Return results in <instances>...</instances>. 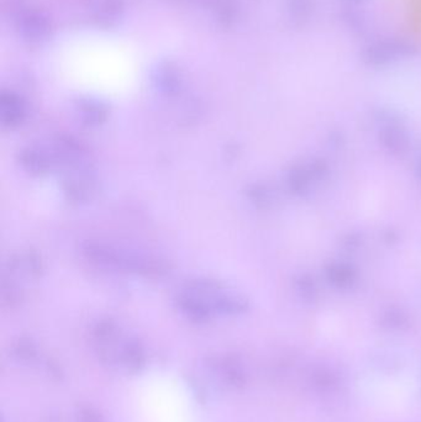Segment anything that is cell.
<instances>
[{"mask_svg":"<svg viewBox=\"0 0 421 422\" xmlns=\"http://www.w3.org/2000/svg\"><path fill=\"white\" fill-rule=\"evenodd\" d=\"M419 384V377L410 369H372L361 377L358 391L372 406L398 409L417 396Z\"/></svg>","mask_w":421,"mask_h":422,"instance_id":"cell-1","label":"cell"},{"mask_svg":"<svg viewBox=\"0 0 421 422\" xmlns=\"http://www.w3.org/2000/svg\"><path fill=\"white\" fill-rule=\"evenodd\" d=\"M82 252L95 264L120 272L146 278L164 277L169 273V266L159 258L136 254L104 242L88 241L83 244Z\"/></svg>","mask_w":421,"mask_h":422,"instance_id":"cell-2","label":"cell"},{"mask_svg":"<svg viewBox=\"0 0 421 422\" xmlns=\"http://www.w3.org/2000/svg\"><path fill=\"white\" fill-rule=\"evenodd\" d=\"M43 272V263L38 254L21 252L10 258L3 279L11 283H16L20 279H38Z\"/></svg>","mask_w":421,"mask_h":422,"instance_id":"cell-3","label":"cell"},{"mask_svg":"<svg viewBox=\"0 0 421 422\" xmlns=\"http://www.w3.org/2000/svg\"><path fill=\"white\" fill-rule=\"evenodd\" d=\"M20 164L23 168L33 175H45L56 168L50 147L43 146H28L19 153Z\"/></svg>","mask_w":421,"mask_h":422,"instance_id":"cell-4","label":"cell"},{"mask_svg":"<svg viewBox=\"0 0 421 422\" xmlns=\"http://www.w3.org/2000/svg\"><path fill=\"white\" fill-rule=\"evenodd\" d=\"M26 117V108L21 98L13 93H3L0 98V121L5 129H15Z\"/></svg>","mask_w":421,"mask_h":422,"instance_id":"cell-5","label":"cell"},{"mask_svg":"<svg viewBox=\"0 0 421 422\" xmlns=\"http://www.w3.org/2000/svg\"><path fill=\"white\" fill-rule=\"evenodd\" d=\"M78 114L85 125L97 126L99 124L105 121V119L108 117V110L107 107L100 102L87 99L80 102L78 105Z\"/></svg>","mask_w":421,"mask_h":422,"instance_id":"cell-6","label":"cell"},{"mask_svg":"<svg viewBox=\"0 0 421 422\" xmlns=\"http://www.w3.org/2000/svg\"><path fill=\"white\" fill-rule=\"evenodd\" d=\"M330 279L339 286H346L353 281V273L345 266H335L329 271Z\"/></svg>","mask_w":421,"mask_h":422,"instance_id":"cell-7","label":"cell"},{"mask_svg":"<svg viewBox=\"0 0 421 422\" xmlns=\"http://www.w3.org/2000/svg\"><path fill=\"white\" fill-rule=\"evenodd\" d=\"M384 141L388 145L389 148H392L393 151L404 150V147L407 145L404 134L398 129H389L388 131L385 132Z\"/></svg>","mask_w":421,"mask_h":422,"instance_id":"cell-8","label":"cell"},{"mask_svg":"<svg viewBox=\"0 0 421 422\" xmlns=\"http://www.w3.org/2000/svg\"><path fill=\"white\" fill-rule=\"evenodd\" d=\"M270 190L266 189L263 185H253L250 190H248V198L252 200V202L257 204V205H265L270 202Z\"/></svg>","mask_w":421,"mask_h":422,"instance_id":"cell-9","label":"cell"},{"mask_svg":"<svg viewBox=\"0 0 421 422\" xmlns=\"http://www.w3.org/2000/svg\"><path fill=\"white\" fill-rule=\"evenodd\" d=\"M414 9L417 13H419L421 16V0H415V4H414Z\"/></svg>","mask_w":421,"mask_h":422,"instance_id":"cell-10","label":"cell"}]
</instances>
